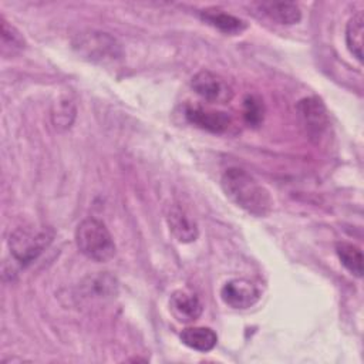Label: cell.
<instances>
[{"label": "cell", "instance_id": "13", "mask_svg": "<svg viewBox=\"0 0 364 364\" xmlns=\"http://www.w3.org/2000/svg\"><path fill=\"white\" fill-rule=\"evenodd\" d=\"M179 338L186 347L200 353L213 350L218 343L216 333L209 327H186L181 331Z\"/></svg>", "mask_w": 364, "mask_h": 364}, {"label": "cell", "instance_id": "3", "mask_svg": "<svg viewBox=\"0 0 364 364\" xmlns=\"http://www.w3.org/2000/svg\"><path fill=\"white\" fill-rule=\"evenodd\" d=\"M54 230L48 226H21L14 229L9 237L11 257L27 267L51 245Z\"/></svg>", "mask_w": 364, "mask_h": 364}, {"label": "cell", "instance_id": "14", "mask_svg": "<svg viewBox=\"0 0 364 364\" xmlns=\"http://www.w3.org/2000/svg\"><path fill=\"white\" fill-rule=\"evenodd\" d=\"M336 253L341 264L355 277L363 276V253L361 249L350 242H337Z\"/></svg>", "mask_w": 364, "mask_h": 364}, {"label": "cell", "instance_id": "4", "mask_svg": "<svg viewBox=\"0 0 364 364\" xmlns=\"http://www.w3.org/2000/svg\"><path fill=\"white\" fill-rule=\"evenodd\" d=\"M74 50L85 60L98 64H111L122 58L121 43L108 33L88 30L78 33L73 40Z\"/></svg>", "mask_w": 364, "mask_h": 364}, {"label": "cell", "instance_id": "6", "mask_svg": "<svg viewBox=\"0 0 364 364\" xmlns=\"http://www.w3.org/2000/svg\"><path fill=\"white\" fill-rule=\"evenodd\" d=\"M220 299L232 309H249L260 299L259 287L246 279H232L220 289Z\"/></svg>", "mask_w": 364, "mask_h": 364}, {"label": "cell", "instance_id": "15", "mask_svg": "<svg viewBox=\"0 0 364 364\" xmlns=\"http://www.w3.org/2000/svg\"><path fill=\"white\" fill-rule=\"evenodd\" d=\"M363 31L364 18L363 11H357L347 23L346 27V43L350 53L361 63L363 61Z\"/></svg>", "mask_w": 364, "mask_h": 364}, {"label": "cell", "instance_id": "11", "mask_svg": "<svg viewBox=\"0 0 364 364\" xmlns=\"http://www.w3.org/2000/svg\"><path fill=\"white\" fill-rule=\"evenodd\" d=\"M200 18L208 23L209 26L218 28L219 31L230 36H236L243 33L247 28L246 21L242 18L232 16L229 13H225L218 9H206L200 13Z\"/></svg>", "mask_w": 364, "mask_h": 364}, {"label": "cell", "instance_id": "16", "mask_svg": "<svg viewBox=\"0 0 364 364\" xmlns=\"http://www.w3.org/2000/svg\"><path fill=\"white\" fill-rule=\"evenodd\" d=\"M75 114H77L75 104L70 98L61 97L54 102L51 109L53 125L60 131L68 129L75 119Z\"/></svg>", "mask_w": 364, "mask_h": 364}, {"label": "cell", "instance_id": "18", "mask_svg": "<svg viewBox=\"0 0 364 364\" xmlns=\"http://www.w3.org/2000/svg\"><path fill=\"white\" fill-rule=\"evenodd\" d=\"M263 115H264L263 101L256 95H247L243 101L245 121L252 127H257L262 124Z\"/></svg>", "mask_w": 364, "mask_h": 364}, {"label": "cell", "instance_id": "12", "mask_svg": "<svg viewBox=\"0 0 364 364\" xmlns=\"http://www.w3.org/2000/svg\"><path fill=\"white\" fill-rule=\"evenodd\" d=\"M259 10L279 24L290 26L299 23L301 18L299 6L289 1H264L259 4Z\"/></svg>", "mask_w": 364, "mask_h": 364}, {"label": "cell", "instance_id": "9", "mask_svg": "<svg viewBox=\"0 0 364 364\" xmlns=\"http://www.w3.org/2000/svg\"><path fill=\"white\" fill-rule=\"evenodd\" d=\"M185 115L191 124L215 134H222L228 131L232 124V118L228 112L208 109L198 105L186 107Z\"/></svg>", "mask_w": 364, "mask_h": 364}, {"label": "cell", "instance_id": "8", "mask_svg": "<svg viewBox=\"0 0 364 364\" xmlns=\"http://www.w3.org/2000/svg\"><path fill=\"white\" fill-rule=\"evenodd\" d=\"M299 117L311 138H318L328 125V115L323 101L317 97H307L297 104Z\"/></svg>", "mask_w": 364, "mask_h": 364}, {"label": "cell", "instance_id": "17", "mask_svg": "<svg viewBox=\"0 0 364 364\" xmlns=\"http://www.w3.org/2000/svg\"><path fill=\"white\" fill-rule=\"evenodd\" d=\"M1 53L3 54H17L24 50L26 40L21 33L11 26L3 16H1Z\"/></svg>", "mask_w": 364, "mask_h": 364}, {"label": "cell", "instance_id": "10", "mask_svg": "<svg viewBox=\"0 0 364 364\" xmlns=\"http://www.w3.org/2000/svg\"><path fill=\"white\" fill-rule=\"evenodd\" d=\"M169 309L173 317L181 323H191L200 317L203 306L199 297L188 290H175L169 299Z\"/></svg>", "mask_w": 364, "mask_h": 364}, {"label": "cell", "instance_id": "2", "mask_svg": "<svg viewBox=\"0 0 364 364\" xmlns=\"http://www.w3.org/2000/svg\"><path fill=\"white\" fill-rule=\"evenodd\" d=\"M75 243L78 250L88 259L105 263L115 256L117 247L104 222L95 218L81 220L75 229Z\"/></svg>", "mask_w": 364, "mask_h": 364}, {"label": "cell", "instance_id": "1", "mask_svg": "<svg viewBox=\"0 0 364 364\" xmlns=\"http://www.w3.org/2000/svg\"><path fill=\"white\" fill-rule=\"evenodd\" d=\"M225 195L255 216H266L273 208L270 192L242 168H229L220 179Z\"/></svg>", "mask_w": 364, "mask_h": 364}, {"label": "cell", "instance_id": "7", "mask_svg": "<svg viewBox=\"0 0 364 364\" xmlns=\"http://www.w3.org/2000/svg\"><path fill=\"white\" fill-rule=\"evenodd\" d=\"M166 223H168L169 232L181 243L195 242L199 235L196 220L189 213V210L178 202H173L168 206Z\"/></svg>", "mask_w": 364, "mask_h": 364}, {"label": "cell", "instance_id": "5", "mask_svg": "<svg viewBox=\"0 0 364 364\" xmlns=\"http://www.w3.org/2000/svg\"><path fill=\"white\" fill-rule=\"evenodd\" d=\"M191 85L198 95H200L203 100L209 102L225 104L229 102L233 97L230 85L220 75L208 70L196 73L192 77Z\"/></svg>", "mask_w": 364, "mask_h": 364}]
</instances>
